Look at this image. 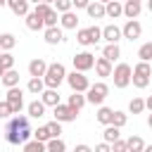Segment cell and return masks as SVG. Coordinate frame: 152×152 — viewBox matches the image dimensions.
<instances>
[{"label": "cell", "mask_w": 152, "mask_h": 152, "mask_svg": "<svg viewBox=\"0 0 152 152\" xmlns=\"http://www.w3.org/2000/svg\"><path fill=\"white\" fill-rule=\"evenodd\" d=\"M33 135L31 126H28V114H14L10 121H7V128H5V140L10 145H24L28 142Z\"/></svg>", "instance_id": "cell-1"}, {"label": "cell", "mask_w": 152, "mask_h": 152, "mask_svg": "<svg viewBox=\"0 0 152 152\" xmlns=\"http://www.w3.org/2000/svg\"><path fill=\"white\" fill-rule=\"evenodd\" d=\"M43 81H45V88H59L62 81H66V69H64V64H62V62L48 64V71H45Z\"/></svg>", "instance_id": "cell-2"}, {"label": "cell", "mask_w": 152, "mask_h": 152, "mask_svg": "<svg viewBox=\"0 0 152 152\" xmlns=\"http://www.w3.org/2000/svg\"><path fill=\"white\" fill-rule=\"evenodd\" d=\"M150 76H152V66H150V62H138L135 66H133V76H131V83L135 86V88H147L150 86Z\"/></svg>", "instance_id": "cell-3"}, {"label": "cell", "mask_w": 152, "mask_h": 152, "mask_svg": "<svg viewBox=\"0 0 152 152\" xmlns=\"http://www.w3.org/2000/svg\"><path fill=\"white\" fill-rule=\"evenodd\" d=\"M131 76H133V69L131 64L126 62H119L112 71V78H114V88H128L131 86Z\"/></svg>", "instance_id": "cell-4"}, {"label": "cell", "mask_w": 152, "mask_h": 152, "mask_svg": "<svg viewBox=\"0 0 152 152\" xmlns=\"http://www.w3.org/2000/svg\"><path fill=\"white\" fill-rule=\"evenodd\" d=\"M66 83H69V88L74 90V93H88V88H90V81H88V76L83 74V71H71V74H66Z\"/></svg>", "instance_id": "cell-5"}, {"label": "cell", "mask_w": 152, "mask_h": 152, "mask_svg": "<svg viewBox=\"0 0 152 152\" xmlns=\"http://www.w3.org/2000/svg\"><path fill=\"white\" fill-rule=\"evenodd\" d=\"M107 93H109V86H107V83H102V81H97V83H93V86L88 88L86 100H88L90 104H102V102H104V97H107Z\"/></svg>", "instance_id": "cell-6"}, {"label": "cell", "mask_w": 152, "mask_h": 152, "mask_svg": "<svg viewBox=\"0 0 152 152\" xmlns=\"http://www.w3.org/2000/svg\"><path fill=\"white\" fill-rule=\"evenodd\" d=\"M95 66V55H90L88 50H83V52H76L74 55V69L76 71H90Z\"/></svg>", "instance_id": "cell-7"}, {"label": "cell", "mask_w": 152, "mask_h": 152, "mask_svg": "<svg viewBox=\"0 0 152 152\" xmlns=\"http://www.w3.org/2000/svg\"><path fill=\"white\" fill-rule=\"evenodd\" d=\"M7 102H10V107H12L14 114H21V109H24V90L19 86L7 88Z\"/></svg>", "instance_id": "cell-8"}, {"label": "cell", "mask_w": 152, "mask_h": 152, "mask_svg": "<svg viewBox=\"0 0 152 152\" xmlns=\"http://www.w3.org/2000/svg\"><path fill=\"white\" fill-rule=\"evenodd\" d=\"M52 114H55V119L57 121H62V124H66V121H76V116H78V109H74V107H69V104H57V107H52Z\"/></svg>", "instance_id": "cell-9"}, {"label": "cell", "mask_w": 152, "mask_h": 152, "mask_svg": "<svg viewBox=\"0 0 152 152\" xmlns=\"http://www.w3.org/2000/svg\"><path fill=\"white\" fill-rule=\"evenodd\" d=\"M121 33H124V38H126V40H138V38L142 36V24H140V21H135V19H128V21L124 24Z\"/></svg>", "instance_id": "cell-10"}, {"label": "cell", "mask_w": 152, "mask_h": 152, "mask_svg": "<svg viewBox=\"0 0 152 152\" xmlns=\"http://www.w3.org/2000/svg\"><path fill=\"white\" fill-rule=\"evenodd\" d=\"M45 71H48V62H45L43 57H36V59H31V62H28V76L43 78V76H45Z\"/></svg>", "instance_id": "cell-11"}, {"label": "cell", "mask_w": 152, "mask_h": 152, "mask_svg": "<svg viewBox=\"0 0 152 152\" xmlns=\"http://www.w3.org/2000/svg\"><path fill=\"white\" fill-rule=\"evenodd\" d=\"M26 28H28V31H43V28H45V19H43L36 10H31V12L26 14Z\"/></svg>", "instance_id": "cell-12"}, {"label": "cell", "mask_w": 152, "mask_h": 152, "mask_svg": "<svg viewBox=\"0 0 152 152\" xmlns=\"http://www.w3.org/2000/svg\"><path fill=\"white\" fill-rule=\"evenodd\" d=\"M124 38V33H121V28L116 26V24H107L104 28H102V40H107V43H119Z\"/></svg>", "instance_id": "cell-13"}, {"label": "cell", "mask_w": 152, "mask_h": 152, "mask_svg": "<svg viewBox=\"0 0 152 152\" xmlns=\"http://www.w3.org/2000/svg\"><path fill=\"white\" fill-rule=\"evenodd\" d=\"M43 38H45V43H48V45H59V43L64 40V33H62V28H59V26H48V28H45V33H43Z\"/></svg>", "instance_id": "cell-14"}, {"label": "cell", "mask_w": 152, "mask_h": 152, "mask_svg": "<svg viewBox=\"0 0 152 152\" xmlns=\"http://www.w3.org/2000/svg\"><path fill=\"white\" fill-rule=\"evenodd\" d=\"M140 12H142V0H126L124 2V14L128 19H138Z\"/></svg>", "instance_id": "cell-15"}, {"label": "cell", "mask_w": 152, "mask_h": 152, "mask_svg": "<svg viewBox=\"0 0 152 152\" xmlns=\"http://www.w3.org/2000/svg\"><path fill=\"white\" fill-rule=\"evenodd\" d=\"M93 69H95V71H97V76H102V78L112 76V71H114V66H112V62H109L107 57H97Z\"/></svg>", "instance_id": "cell-16"}, {"label": "cell", "mask_w": 152, "mask_h": 152, "mask_svg": "<svg viewBox=\"0 0 152 152\" xmlns=\"http://www.w3.org/2000/svg\"><path fill=\"white\" fill-rule=\"evenodd\" d=\"M86 12H88L90 19H102V17H107V7H104L102 2H97V0H90V5L86 7Z\"/></svg>", "instance_id": "cell-17"}, {"label": "cell", "mask_w": 152, "mask_h": 152, "mask_svg": "<svg viewBox=\"0 0 152 152\" xmlns=\"http://www.w3.org/2000/svg\"><path fill=\"white\" fill-rule=\"evenodd\" d=\"M28 5H31L28 0H7V7H10L17 17H26V14L31 12V10H28Z\"/></svg>", "instance_id": "cell-18"}, {"label": "cell", "mask_w": 152, "mask_h": 152, "mask_svg": "<svg viewBox=\"0 0 152 152\" xmlns=\"http://www.w3.org/2000/svg\"><path fill=\"white\" fill-rule=\"evenodd\" d=\"M40 100L45 102V107H57V104H59V93H57V88H45V90L40 93Z\"/></svg>", "instance_id": "cell-19"}, {"label": "cell", "mask_w": 152, "mask_h": 152, "mask_svg": "<svg viewBox=\"0 0 152 152\" xmlns=\"http://www.w3.org/2000/svg\"><path fill=\"white\" fill-rule=\"evenodd\" d=\"M59 24H62V28H76L78 26V14L74 10H69V12L59 14Z\"/></svg>", "instance_id": "cell-20"}, {"label": "cell", "mask_w": 152, "mask_h": 152, "mask_svg": "<svg viewBox=\"0 0 152 152\" xmlns=\"http://www.w3.org/2000/svg\"><path fill=\"white\" fill-rule=\"evenodd\" d=\"M28 116H33V119H40V116H45V102L43 100H33V102H28Z\"/></svg>", "instance_id": "cell-21"}, {"label": "cell", "mask_w": 152, "mask_h": 152, "mask_svg": "<svg viewBox=\"0 0 152 152\" xmlns=\"http://www.w3.org/2000/svg\"><path fill=\"white\" fill-rule=\"evenodd\" d=\"M112 116H114V109L102 107V104H100V109L95 112V119H97V124H102V126H109V124H112Z\"/></svg>", "instance_id": "cell-22"}, {"label": "cell", "mask_w": 152, "mask_h": 152, "mask_svg": "<svg viewBox=\"0 0 152 152\" xmlns=\"http://www.w3.org/2000/svg\"><path fill=\"white\" fill-rule=\"evenodd\" d=\"M0 83H2L5 88H14V86H19V71L7 69V71H5V76L0 78Z\"/></svg>", "instance_id": "cell-23"}, {"label": "cell", "mask_w": 152, "mask_h": 152, "mask_svg": "<svg viewBox=\"0 0 152 152\" xmlns=\"http://www.w3.org/2000/svg\"><path fill=\"white\" fill-rule=\"evenodd\" d=\"M104 7H107V17H109V19H119V17L124 14V5H121L119 0H112V2H107Z\"/></svg>", "instance_id": "cell-24"}, {"label": "cell", "mask_w": 152, "mask_h": 152, "mask_svg": "<svg viewBox=\"0 0 152 152\" xmlns=\"http://www.w3.org/2000/svg\"><path fill=\"white\" fill-rule=\"evenodd\" d=\"M102 57H107L109 62H114V59H119V57H121V50H119V43H107V45H104V50H102Z\"/></svg>", "instance_id": "cell-25"}, {"label": "cell", "mask_w": 152, "mask_h": 152, "mask_svg": "<svg viewBox=\"0 0 152 152\" xmlns=\"http://www.w3.org/2000/svg\"><path fill=\"white\" fill-rule=\"evenodd\" d=\"M86 102H88V100H86V95H83V93H74V90H71V95H69V100H66V104H69V107H74V109H78V112L83 109V104H86Z\"/></svg>", "instance_id": "cell-26"}, {"label": "cell", "mask_w": 152, "mask_h": 152, "mask_svg": "<svg viewBox=\"0 0 152 152\" xmlns=\"http://www.w3.org/2000/svg\"><path fill=\"white\" fill-rule=\"evenodd\" d=\"M102 138H104V142H114V140H119L121 138V133H119V126H114V124H109V126H104V131H102Z\"/></svg>", "instance_id": "cell-27"}, {"label": "cell", "mask_w": 152, "mask_h": 152, "mask_svg": "<svg viewBox=\"0 0 152 152\" xmlns=\"http://www.w3.org/2000/svg\"><path fill=\"white\" fill-rule=\"evenodd\" d=\"M26 90H28L31 95H40V93L45 90V81H43V78H36V76H31V81H28Z\"/></svg>", "instance_id": "cell-28"}, {"label": "cell", "mask_w": 152, "mask_h": 152, "mask_svg": "<svg viewBox=\"0 0 152 152\" xmlns=\"http://www.w3.org/2000/svg\"><path fill=\"white\" fill-rule=\"evenodd\" d=\"M21 150L24 152H48V147H45V142H40V140H28V142H24L21 145Z\"/></svg>", "instance_id": "cell-29"}, {"label": "cell", "mask_w": 152, "mask_h": 152, "mask_svg": "<svg viewBox=\"0 0 152 152\" xmlns=\"http://www.w3.org/2000/svg\"><path fill=\"white\" fill-rule=\"evenodd\" d=\"M126 142H128V152H142L145 150V140L140 135H131Z\"/></svg>", "instance_id": "cell-30"}, {"label": "cell", "mask_w": 152, "mask_h": 152, "mask_svg": "<svg viewBox=\"0 0 152 152\" xmlns=\"http://www.w3.org/2000/svg\"><path fill=\"white\" fill-rule=\"evenodd\" d=\"M45 147H48V152H66V145L62 138H50L45 142Z\"/></svg>", "instance_id": "cell-31"}, {"label": "cell", "mask_w": 152, "mask_h": 152, "mask_svg": "<svg viewBox=\"0 0 152 152\" xmlns=\"http://www.w3.org/2000/svg\"><path fill=\"white\" fill-rule=\"evenodd\" d=\"M145 109H147V107H145V100H142V97H133V100L128 102V112H131V114H142Z\"/></svg>", "instance_id": "cell-32"}, {"label": "cell", "mask_w": 152, "mask_h": 152, "mask_svg": "<svg viewBox=\"0 0 152 152\" xmlns=\"http://www.w3.org/2000/svg\"><path fill=\"white\" fill-rule=\"evenodd\" d=\"M14 45H17V38H14L12 33H2V36H0V48H2V52H10Z\"/></svg>", "instance_id": "cell-33"}, {"label": "cell", "mask_w": 152, "mask_h": 152, "mask_svg": "<svg viewBox=\"0 0 152 152\" xmlns=\"http://www.w3.org/2000/svg\"><path fill=\"white\" fill-rule=\"evenodd\" d=\"M76 40H78L81 45H95L93 36H90V28H78V33H76Z\"/></svg>", "instance_id": "cell-34"}, {"label": "cell", "mask_w": 152, "mask_h": 152, "mask_svg": "<svg viewBox=\"0 0 152 152\" xmlns=\"http://www.w3.org/2000/svg\"><path fill=\"white\" fill-rule=\"evenodd\" d=\"M138 57H140L142 62H152V40H150V43H142V45L138 48Z\"/></svg>", "instance_id": "cell-35"}, {"label": "cell", "mask_w": 152, "mask_h": 152, "mask_svg": "<svg viewBox=\"0 0 152 152\" xmlns=\"http://www.w3.org/2000/svg\"><path fill=\"white\" fill-rule=\"evenodd\" d=\"M33 138H36V140H40V142H48V140L52 138V135H50V128H48V124H45V126H38V128L33 131Z\"/></svg>", "instance_id": "cell-36"}, {"label": "cell", "mask_w": 152, "mask_h": 152, "mask_svg": "<svg viewBox=\"0 0 152 152\" xmlns=\"http://www.w3.org/2000/svg\"><path fill=\"white\" fill-rule=\"evenodd\" d=\"M126 121H128V114H126V112H119V109H114L112 124H114V126H119V128H124V126H126Z\"/></svg>", "instance_id": "cell-37"}, {"label": "cell", "mask_w": 152, "mask_h": 152, "mask_svg": "<svg viewBox=\"0 0 152 152\" xmlns=\"http://www.w3.org/2000/svg\"><path fill=\"white\" fill-rule=\"evenodd\" d=\"M57 21H59V12L52 7V10L45 14V28H48V26H57Z\"/></svg>", "instance_id": "cell-38"}, {"label": "cell", "mask_w": 152, "mask_h": 152, "mask_svg": "<svg viewBox=\"0 0 152 152\" xmlns=\"http://www.w3.org/2000/svg\"><path fill=\"white\" fill-rule=\"evenodd\" d=\"M0 64H2L5 69H14V55H12V52H2V55H0Z\"/></svg>", "instance_id": "cell-39"}, {"label": "cell", "mask_w": 152, "mask_h": 152, "mask_svg": "<svg viewBox=\"0 0 152 152\" xmlns=\"http://www.w3.org/2000/svg\"><path fill=\"white\" fill-rule=\"evenodd\" d=\"M52 5H55V10H57L59 14H64V12H69V10L74 7V5H71V0H55Z\"/></svg>", "instance_id": "cell-40"}, {"label": "cell", "mask_w": 152, "mask_h": 152, "mask_svg": "<svg viewBox=\"0 0 152 152\" xmlns=\"http://www.w3.org/2000/svg\"><path fill=\"white\" fill-rule=\"evenodd\" d=\"M48 128H50V135H52V138H59V135H62V121L55 119V121L48 124Z\"/></svg>", "instance_id": "cell-41"}, {"label": "cell", "mask_w": 152, "mask_h": 152, "mask_svg": "<svg viewBox=\"0 0 152 152\" xmlns=\"http://www.w3.org/2000/svg\"><path fill=\"white\" fill-rule=\"evenodd\" d=\"M112 152H128V142L121 140V138L114 140V142H112Z\"/></svg>", "instance_id": "cell-42"}, {"label": "cell", "mask_w": 152, "mask_h": 152, "mask_svg": "<svg viewBox=\"0 0 152 152\" xmlns=\"http://www.w3.org/2000/svg\"><path fill=\"white\" fill-rule=\"evenodd\" d=\"M14 112H12V107H10V102L5 100V102H0V119H10Z\"/></svg>", "instance_id": "cell-43"}, {"label": "cell", "mask_w": 152, "mask_h": 152, "mask_svg": "<svg viewBox=\"0 0 152 152\" xmlns=\"http://www.w3.org/2000/svg\"><path fill=\"white\" fill-rule=\"evenodd\" d=\"M90 28V36H93V40L97 43V40H102V28L100 26H88Z\"/></svg>", "instance_id": "cell-44"}, {"label": "cell", "mask_w": 152, "mask_h": 152, "mask_svg": "<svg viewBox=\"0 0 152 152\" xmlns=\"http://www.w3.org/2000/svg\"><path fill=\"white\" fill-rule=\"evenodd\" d=\"M93 152H112V145H109V142H104V140H102V142H100V145H95V150H93Z\"/></svg>", "instance_id": "cell-45"}, {"label": "cell", "mask_w": 152, "mask_h": 152, "mask_svg": "<svg viewBox=\"0 0 152 152\" xmlns=\"http://www.w3.org/2000/svg\"><path fill=\"white\" fill-rule=\"evenodd\" d=\"M71 5H74L76 10H86V7L90 5V0H71Z\"/></svg>", "instance_id": "cell-46"}, {"label": "cell", "mask_w": 152, "mask_h": 152, "mask_svg": "<svg viewBox=\"0 0 152 152\" xmlns=\"http://www.w3.org/2000/svg\"><path fill=\"white\" fill-rule=\"evenodd\" d=\"M74 152H93V147H90V145H86V142H78V145L74 147Z\"/></svg>", "instance_id": "cell-47"}, {"label": "cell", "mask_w": 152, "mask_h": 152, "mask_svg": "<svg viewBox=\"0 0 152 152\" xmlns=\"http://www.w3.org/2000/svg\"><path fill=\"white\" fill-rule=\"evenodd\" d=\"M145 107H147V109H150V112H152V95H150V97H147V100H145Z\"/></svg>", "instance_id": "cell-48"}, {"label": "cell", "mask_w": 152, "mask_h": 152, "mask_svg": "<svg viewBox=\"0 0 152 152\" xmlns=\"http://www.w3.org/2000/svg\"><path fill=\"white\" fill-rule=\"evenodd\" d=\"M147 126H150V128H152V112H150V114H147Z\"/></svg>", "instance_id": "cell-49"}, {"label": "cell", "mask_w": 152, "mask_h": 152, "mask_svg": "<svg viewBox=\"0 0 152 152\" xmlns=\"http://www.w3.org/2000/svg\"><path fill=\"white\" fill-rule=\"evenodd\" d=\"M5 71H7V69H5V66H2V64H0V78H2V76H5Z\"/></svg>", "instance_id": "cell-50"}, {"label": "cell", "mask_w": 152, "mask_h": 152, "mask_svg": "<svg viewBox=\"0 0 152 152\" xmlns=\"http://www.w3.org/2000/svg\"><path fill=\"white\" fill-rule=\"evenodd\" d=\"M142 152H152V145H145V150Z\"/></svg>", "instance_id": "cell-51"}, {"label": "cell", "mask_w": 152, "mask_h": 152, "mask_svg": "<svg viewBox=\"0 0 152 152\" xmlns=\"http://www.w3.org/2000/svg\"><path fill=\"white\" fill-rule=\"evenodd\" d=\"M147 10H150V12H152V0H147Z\"/></svg>", "instance_id": "cell-52"}, {"label": "cell", "mask_w": 152, "mask_h": 152, "mask_svg": "<svg viewBox=\"0 0 152 152\" xmlns=\"http://www.w3.org/2000/svg\"><path fill=\"white\" fill-rule=\"evenodd\" d=\"M97 2H102V5H107V2H112V0H97Z\"/></svg>", "instance_id": "cell-53"}, {"label": "cell", "mask_w": 152, "mask_h": 152, "mask_svg": "<svg viewBox=\"0 0 152 152\" xmlns=\"http://www.w3.org/2000/svg\"><path fill=\"white\" fill-rule=\"evenodd\" d=\"M28 2H33V5H38V2H43V0H28Z\"/></svg>", "instance_id": "cell-54"}, {"label": "cell", "mask_w": 152, "mask_h": 152, "mask_svg": "<svg viewBox=\"0 0 152 152\" xmlns=\"http://www.w3.org/2000/svg\"><path fill=\"white\" fill-rule=\"evenodd\" d=\"M2 5H7V0H0V7H2Z\"/></svg>", "instance_id": "cell-55"}, {"label": "cell", "mask_w": 152, "mask_h": 152, "mask_svg": "<svg viewBox=\"0 0 152 152\" xmlns=\"http://www.w3.org/2000/svg\"><path fill=\"white\" fill-rule=\"evenodd\" d=\"M43 2H50V5H52V2H55V0H43Z\"/></svg>", "instance_id": "cell-56"}, {"label": "cell", "mask_w": 152, "mask_h": 152, "mask_svg": "<svg viewBox=\"0 0 152 152\" xmlns=\"http://www.w3.org/2000/svg\"><path fill=\"white\" fill-rule=\"evenodd\" d=\"M0 55H2V48H0Z\"/></svg>", "instance_id": "cell-57"}]
</instances>
